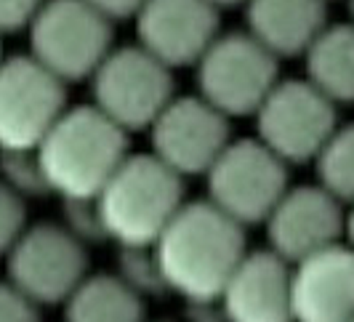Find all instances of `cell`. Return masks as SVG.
Returning a JSON list of instances; mask_svg holds the SVG:
<instances>
[{"mask_svg": "<svg viewBox=\"0 0 354 322\" xmlns=\"http://www.w3.org/2000/svg\"><path fill=\"white\" fill-rule=\"evenodd\" d=\"M160 285L195 306L216 304L245 258V229L208 200L184 202L149 248Z\"/></svg>", "mask_w": 354, "mask_h": 322, "instance_id": "cell-1", "label": "cell"}, {"mask_svg": "<svg viewBox=\"0 0 354 322\" xmlns=\"http://www.w3.org/2000/svg\"><path fill=\"white\" fill-rule=\"evenodd\" d=\"M125 158V131L93 104L64 109L35 149L46 192H56L67 202H93Z\"/></svg>", "mask_w": 354, "mask_h": 322, "instance_id": "cell-2", "label": "cell"}, {"mask_svg": "<svg viewBox=\"0 0 354 322\" xmlns=\"http://www.w3.org/2000/svg\"><path fill=\"white\" fill-rule=\"evenodd\" d=\"M184 205V187L155 155H128L93 200L99 234L125 251H149Z\"/></svg>", "mask_w": 354, "mask_h": 322, "instance_id": "cell-3", "label": "cell"}, {"mask_svg": "<svg viewBox=\"0 0 354 322\" xmlns=\"http://www.w3.org/2000/svg\"><path fill=\"white\" fill-rule=\"evenodd\" d=\"M32 59L56 80L93 77L112 51V21L86 0H46L30 24Z\"/></svg>", "mask_w": 354, "mask_h": 322, "instance_id": "cell-4", "label": "cell"}, {"mask_svg": "<svg viewBox=\"0 0 354 322\" xmlns=\"http://www.w3.org/2000/svg\"><path fill=\"white\" fill-rule=\"evenodd\" d=\"M93 107L120 131H149L174 96L165 64L139 46L112 48L91 77Z\"/></svg>", "mask_w": 354, "mask_h": 322, "instance_id": "cell-5", "label": "cell"}, {"mask_svg": "<svg viewBox=\"0 0 354 322\" xmlns=\"http://www.w3.org/2000/svg\"><path fill=\"white\" fill-rule=\"evenodd\" d=\"M195 67L200 99L227 120L256 115V109L280 83L277 59L248 32L218 35Z\"/></svg>", "mask_w": 354, "mask_h": 322, "instance_id": "cell-6", "label": "cell"}, {"mask_svg": "<svg viewBox=\"0 0 354 322\" xmlns=\"http://www.w3.org/2000/svg\"><path fill=\"white\" fill-rule=\"evenodd\" d=\"M205 176L208 202L243 229L266 221L288 192V165L259 139L230 142Z\"/></svg>", "mask_w": 354, "mask_h": 322, "instance_id": "cell-7", "label": "cell"}, {"mask_svg": "<svg viewBox=\"0 0 354 322\" xmlns=\"http://www.w3.org/2000/svg\"><path fill=\"white\" fill-rule=\"evenodd\" d=\"M8 283L32 304H64L88 277V253L70 227H27L8 251Z\"/></svg>", "mask_w": 354, "mask_h": 322, "instance_id": "cell-8", "label": "cell"}, {"mask_svg": "<svg viewBox=\"0 0 354 322\" xmlns=\"http://www.w3.org/2000/svg\"><path fill=\"white\" fill-rule=\"evenodd\" d=\"M336 128V104L309 80H280L256 109L259 142L285 165L317 160Z\"/></svg>", "mask_w": 354, "mask_h": 322, "instance_id": "cell-9", "label": "cell"}, {"mask_svg": "<svg viewBox=\"0 0 354 322\" xmlns=\"http://www.w3.org/2000/svg\"><path fill=\"white\" fill-rule=\"evenodd\" d=\"M64 109V83L32 56L0 61V152H35Z\"/></svg>", "mask_w": 354, "mask_h": 322, "instance_id": "cell-10", "label": "cell"}, {"mask_svg": "<svg viewBox=\"0 0 354 322\" xmlns=\"http://www.w3.org/2000/svg\"><path fill=\"white\" fill-rule=\"evenodd\" d=\"M152 155L176 176H200L230 144V120L200 96H181L149 128Z\"/></svg>", "mask_w": 354, "mask_h": 322, "instance_id": "cell-11", "label": "cell"}, {"mask_svg": "<svg viewBox=\"0 0 354 322\" xmlns=\"http://www.w3.org/2000/svg\"><path fill=\"white\" fill-rule=\"evenodd\" d=\"M133 19L139 48L168 70L197 64L218 37V8L208 0H147Z\"/></svg>", "mask_w": 354, "mask_h": 322, "instance_id": "cell-12", "label": "cell"}, {"mask_svg": "<svg viewBox=\"0 0 354 322\" xmlns=\"http://www.w3.org/2000/svg\"><path fill=\"white\" fill-rule=\"evenodd\" d=\"M264 224L269 251L277 253L288 264H299L336 245L346 216L336 197L328 195L319 184H306L293 189L288 187V192L280 197Z\"/></svg>", "mask_w": 354, "mask_h": 322, "instance_id": "cell-13", "label": "cell"}, {"mask_svg": "<svg viewBox=\"0 0 354 322\" xmlns=\"http://www.w3.org/2000/svg\"><path fill=\"white\" fill-rule=\"evenodd\" d=\"M293 269L272 251L245 253L218 304L227 322H293Z\"/></svg>", "mask_w": 354, "mask_h": 322, "instance_id": "cell-14", "label": "cell"}, {"mask_svg": "<svg viewBox=\"0 0 354 322\" xmlns=\"http://www.w3.org/2000/svg\"><path fill=\"white\" fill-rule=\"evenodd\" d=\"M293 322H354V251L330 245L293 267Z\"/></svg>", "mask_w": 354, "mask_h": 322, "instance_id": "cell-15", "label": "cell"}, {"mask_svg": "<svg viewBox=\"0 0 354 322\" xmlns=\"http://www.w3.org/2000/svg\"><path fill=\"white\" fill-rule=\"evenodd\" d=\"M248 35L274 59L304 56L328 27L325 0H245Z\"/></svg>", "mask_w": 354, "mask_h": 322, "instance_id": "cell-16", "label": "cell"}, {"mask_svg": "<svg viewBox=\"0 0 354 322\" xmlns=\"http://www.w3.org/2000/svg\"><path fill=\"white\" fill-rule=\"evenodd\" d=\"M306 80L333 104L354 102V24L325 27L304 54Z\"/></svg>", "mask_w": 354, "mask_h": 322, "instance_id": "cell-17", "label": "cell"}, {"mask_svg": "<svg viewBox=\"0 0 354 322\" xmlns=\"http://www.w3.org/2000/svg\"><path fill=\"white\" fill-rule=\"evenodd\" d=\"M67 322H144L142 293L120 274H88L64 301Z\"/></svg>", "mask_w": 354, "mask_h": 322, "instance_id": "cell-18", "label": "cell"}, {"mask_svg": "<svg viewBox=\"0 0 354 322\" xmlns=\"http://www.w3.org/2000/svg\"><path fill=\"white\" fill-rule=\"evenodd\" d=\"M315 162L319 187L338 202H354V126L336 128Z\"/></svg>", "mask_w": 354, "mask_h": 322, "instance_id": "cell-19", "label": "cell"}, {"mask_svg": "<svg viewBox=\"0 0 354 322\" xmlns=\"http://www.w3.org/2000/svg\"><path fill=\"white\" fill-rule=\"evenodd\" d=\"M3 181L19 195H43L46 184L37 168L35 152H0Z\"/></svg>", "mask_w": 354, "mask_h": 322, "instance_id": "cell-20", "label": "cell"}, {"mask_svg": "<svg viewBox=\"0 0 354 322\" xmlns=\"http://www.w3.org/2000/svg\"><path fill=\"white\" fill-rule=\"evenodd\" d=\"M27 229V208L19 192L0 179V256H8L21 232Z\"/></svg>", "mask_w": 354, "mask_h": 322, "instance_id": "cell-21", "label": "cell"}, {"mask_svg": "<svg viewBox=\"0 0 354 322\" xmlns=\"http://www.w3.org/2000/svg\"><path fill=\"white\" fill-rule=\"evenodd\" d=\"M0 322H40L37 304L11 283H0Z\"/></svg>", "mask_w": 354, "mask_h": 322, "instance_id": "cell-22", "label": "cell"}, {"mask_svg": "<svg viewBox=\"0 0 354 322\" xmlns=\"http://www.w3.org/2000/svg\"><path fill=\"white\" fill-rule=\"evenodd\" d=\"M46 0H0V35L32 24Z\"/></svg>", "mask_w": 354, "mask_h": 322, "instance_id": "cell-23", "label": "cell"}, {"mask_svg": "<svg viewBox=\"0 0 354 322\" xmlns=\"http://www.w3.org/2000/svg\"><path fill=\"white\" fill-rule=\"evenodd\" d=\"M86 3L109 21H118V19L123 21V19L136 17L147 0H86Z\"/></svg>", "mask_w": 354, "mask_h": 322, "instance_id": "cell-24", "label": "cell"}, {"mask_svg": "<svg viewBox=\"0 0 354 322\" xmlns=\"http://www.w3.org/2000/svg\"><path fill=\"white\" fill-rule=\"evenodd\" d=\"M344 229H346V237H349V248L354 251V208H352V214L346 216V224H344Z\"/></svg>", "mask_w": 354, "mask_h": 322, "instance_id": "cell-25", "label": "cell"}, {"mask_svg": "<svg viewBox=\"0 0 354 322\" xmlns=\"http://www.w3.org/2000/svg\"><path fill=\"white\" fill-rule=\"evenodd\" d=\"M216 8H224V6H237V3H245V0H208Z\"/></svg>", "mask_w": 354, "mask_h": 322, "instance_id": "cell-26", "label": "cell"}, {"mask_svg": "<svg viewBox=\"0 0 354 322\" xmlns=\"http://www.w3.org/2000/svg\"><path fill=\"white\" fill-rule=\"evenodd\" d=\"M349 8H352V19H354V0L349 3ZM352 24H354V21H352Z\"/></svg>", "mask_w": 354, "mask_h": 322, "instance_id": "cell-27", "label": "cell"}, {"mask_svg": "<svg viewBox=\"0 0 354 322\" xmlns=\"http://www.w3.org/2000/svg\"><path fill=\"white\" fill-rule=\"evenodd\" d=\"M0 61H3V59H0Z\"/></svg>", "mask_w": 354, "mask_h": 322, "instance_id": "cell-28", "label": "cell"}]
</instances>
